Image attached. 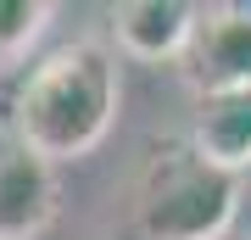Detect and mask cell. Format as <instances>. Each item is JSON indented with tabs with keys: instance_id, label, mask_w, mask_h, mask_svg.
I'll return each mask as SVG.
<instances>
[{
	"instance_id": "obj_2",
	"label": "cell",
	"mask_w": 251,
	"mask_h": 240,
	"mask_svg": "<svg viewBox=\"0 0 251 240\" xmlns=\"http://www.w3.org/2000/svg\"><path fill=\"white\" fill-rule=\"evenodd\" d=\"M234 207H240V173L206 162L190 140H179L151 151L134 218L145 240H224Z\"/></svg>"
},
{
	"instance_id": "obj_5",
	"label": "cell",
	"mask_w": 251,
	"mask_h": 240,
	"mask_svg": "<svg viewBox=\"0 0 251 240\" xmlns=\"http://www.w3.org/2000/svg\"><path fill=\"white\" fill-rule=\"evenodd\" d=\"M190 28H196L190 0H123L112 11V39L134 62H179Z\"/></svg>"
},
{
	"instance_id": "obj_1",
	"label": "cell",
	"mask_w": 251,
	"mask_h": 240,
	"mask_svg": "<svg viewBox=\"0 0 251 240\" xmlns=\"http://www.w3.org/2000/svg\"><path fill=\"white\" fill-rule=\"evenodd\" d=\"M117 101H123V84H117L112 51L95 39H73L28 67V79L11 95L6 129L56 168V162L84 157L106 140Z\"/></svg>"
},
{
	"instance_id": "obj_7",
	"label": "cell",
	"mask_w": 251,
	"mask_h": 240,
	"mask_svg": "<svg viewBox=\"0 0 251 240\" xmlns=\"http://www.w3.org/2000/svg\"><path fill=\"white\" fill-rule=\"evenodd\" d=\"M50 23V6L45 0H0V56H23L28 45H34L39 34H45Z\"/></svg>"
},
{
	"instance_id": "obj_4",
	"label": "cell",
	"mask_w": 251,
	"mask_h": 240,
	"mask_svg": "<svg viewBox=\"0 0 251 240\" xmlns=\"http://www.w3.org/2000/svg\"><path fill=\"white\" fill-rule=\"evenodd\" d=\"M56 218V173L0 123V240H34Z\"/></svg>"
},
{
	"instance_id": "obj_3",
	"label": "cell",
	"mask_w": 251,
	"mask_h": 240,
	"mask_svg": "<svg viewBox=\"0 0 251 240\" xmlns=\"http://www.w3.org/2000/svg\"><path fill=\"white\" fill-rule=\"evenodd\" d=\"M179 73L196 95L218 89H251V6H196Z\"/></svg>"
},
{
	"instance_id": "obj_6",
	"label": "cell",
	"mask_w": 251,
	"mask_h": 240,
	"mask_svg": "<svg viewBox=\"0 0 251 240\" xmlns=\"http://www.w3.org/2000/svg\"><path fill=\"white\" fill-rule=\"evenodd\" d=\"M190 145L229 173L251 168V89H218V95H196V123H190Z\"/></svg>"
}]
</instances>
